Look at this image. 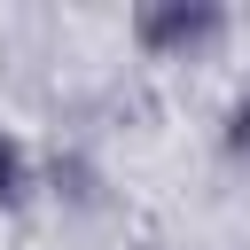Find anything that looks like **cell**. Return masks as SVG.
Instances as JSON below:
<instances>
[{
  "label": "cell",
  "mask_w": 250,
  "mask_h": 250,
  "mask_svg": "<svg viewBox=\"0 0 250 250\" xmlns=\"http://www.w3.org/2000/svg\"><path fill=\"white\" fill-rule=\"evenodd\" d=\"M133 39H141L156 62H188V55H203V47L227 39V16L203 8V0H156V8L133 16Z\"/></svg>",
  "instance_id": "1"
},
{
  "label": "cell",
  "mask_w": 250,
  "mask_h": 250,
  "mask_svg": "<svg viewBox=\"0 0 250 250\" xmlns=\"http://www.w3.org/2000/svg\"><path fill=\"white\" fill-rule=\"evenodd\" d=\"M39 188V164H31V141L0 125V211H23Z\"/></svg>",
  "instance_id": "2"
},
{
  "label": "cell",
  "mask_w": 250,
  "mask_h": 250,
  "mask_svg": "<svg viewBox=\"0 0 250 250\" xmlns=\"http://www.w3.org/2000/svg\"><path fill=\"white\" fill-rule=\"evenodd\" d=\"M227 148H234V156H250V86L227 102Z\"/></svg>",
  "instance_id": "3"
}]
</instances>
